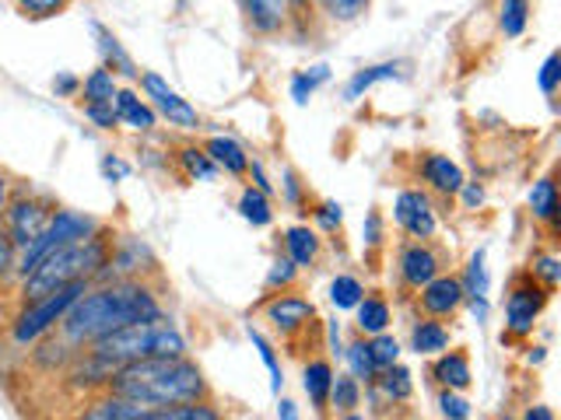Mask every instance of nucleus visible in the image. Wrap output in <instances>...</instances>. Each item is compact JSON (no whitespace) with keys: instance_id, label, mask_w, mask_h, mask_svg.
Segmentation results:
<instances>
[{"instance_id":"47","label":"nucleus","mask_w":561,"mask_h":420,"mask_svg":"<svg viewBox=\"0 0 561 420\" xmlns=\"http://www.w3.org/2000/svg\"><path fill=\"white\" fill-rule=\"evenodd\" d=\"M102 175H105V179L119 183L123 175H130V165H127V162H119L116 154H105V158H102Z\"/></svg>"},{"instance_id":"49","label":"nucleus","mask_w":561,"mask_h":420,"mask_svg":"<svg viewBox=\"0 0 561 420\" xmlns=\"http://www.w3.org/2000/svg\"><path fill=\"white\" fill-rule=\"evenodd\" d=\"M285 197H288V203H295V207L302 203V183H298V175H295L291 168L285 172Z\"/></svg>"},{"instance_id":"43","label":"nucleus","mask_w":561,"mask_h":420,"mask_svg":"<svg viewBox=\"0 0 561 420\" xmlns=\"http://www.w3.org/2000/svg\"><path fill=\"white\" fill-rule=\"evenodd\" d=\"M438 407H443L446 420H467L470 417V402L460 393H453V389H443V396H438Z\"/></svg>"},{"instance_id":"40","label":"nucleus","mask_w":561,"mask_h":420,"mask_svg":"<svg viewBox=\"0 0 561 420\" xmlns=\"http://www.w3.org/2000/svg\"><path fill=\"white\" fill-rule=\"evenodd\" d=\"M295 273H298V267H295V262L291 259H277L274 262V267H271V273H267V284H263V288H267V291H288L291 284H295Z\"/></svg>"},{"instance_id":"15","label":"nucleus","mask_w":561,"mask_h":420,"mask_svg":"<svg viewBox=\"0 0 561 420\" xmlns=\"http://www.w3.org/2000/svg\"><path fill=\"white\" fill-rule=\"evenodd\" d=\"M95 28V39H99V52H102V67L105 70H113V74H123V78H130V81H137L140 78V70L134 67V60L127 57V49L119 46V39L116 35L105 28V25H92Z\"/></svg>"},{"instance_id":"54","label":"nucleus","mask_w":561,"mask_h":420,"mask_svg":"<svg viewBox=\"0 0 561 420\" xmlns=\"http://www.w3.org/2000/svg\"><path fill=\"white\" fill-rule=\"evenodd\" d=\"M526 420H554V413L548 407H530V413H526Z\"/></svg>"},{"instance_id":"31","label":"nucleus","mask_w":561,"mask_h":420,"mask_svg":"<svg viewBox=\"0 0 561 420\" xmlns=\"http://www.w3.org/2000/svg\"><path fill=\"white\" fill-rule=\"evenodd\" d=\"M382 385V393L390 396L393 402H403V399H411L414 393V382H411V372L408 368H400V364H390V368H382V378H376Z\"/></svg>"},{"instance_id":"51","label":"nucleus","mask_w":561,"mask_h":420,"mask_svg":"<svg viewBox=\"0 0 561 420\" xmlns=\"http://www.w3.org/2000/svg\"><path fill=\"white\" fill-rule=\"evenodd\" d=\"M382 232H379V214H368V221H365V238L373 242V245H379L382 238H379Z\"/></svg>"},{"instance_id":"53","label":"nucleus","mask_w":561,"mask_h":420,"mask_svg":"<svg viewBox=\"0 0 561 420\" xmlns=\"http://www.w3.org/2000/svg\"><path fill=\"white\" fill-rule=\"evenodd\" d=\"M253 179H256V189L260 192H271V183H267V175H263L260 162H253Z\"/></svg>"},{"instance_id":"30","label":"nucleus","mask_w":561,"mask_h":420,"mask_svg":"<svg viewBox=\"0 0 561 420\" xmlns=\"http://www.w3.org/2000/svg\"><path fill=\"white\" fill-rule=\"evenodd\" d=\"M526 22H530V0H502V14H499V28L508 39L523 35Z\"/></svg>"},{"instance_id":"25","label":"nucleus","mask_w":561,"mask_h":420,"mask_svg":"<svg viewBox=\"0 0 561 420\" xmlns=\"http://www.w3.org/2000/svg\"><path fill=\"white\" fill-rule=\"evenodd\" d=\"M411 347L417 350V354H438V350L449 347V329L443 323H435V319L417 323L414 332H411Z\"/></svg>"},{"instance_id":"6","label":"nucleus","mask_w":561,"mask_h":420,"mask_svg":"<svg viewBox=\"0 0 561 420\" xmlns=\"http://www.w3.org/2000/svg\"><path fill=\"white\" fill-rule=\"evenodd\" d=\"M53 210L46 200H32V197H18V200H11L8 203V210H4V232H8V238H11V245L18 253H25L28 245L39 238L46 228H49V221H53Z\"/></svg>"},{"instance_id":"18","label":"nucleus","mask_w":561,"mask_h":420,"mask_svg":"<svg viewBox=\"0 0 561 420\" xmlns=\"http://www.w3.org/2000/svg\"><path fill=\"white\" fill-rule=\"evenodd\" d=\"M113 105H116L119 122H127V127H134V130H140V133L154 130V113H151V105H145L134 92H116Z\"/></svg>"},{"instance_id":"55","label":"nucleus","mask_w":561,"mask_h":420,"mask_svg":"<svg viewBox=\"0 0 561 420\" xmlns=\"http://www.w3.org/2000/svg\"><path fill=\"white\" fill-rule=\"evenodd\" d=\"M8 189H11V183H8V175L0 172V210L8 207Z\"/></svg>"},{"instance_id":"5","label":"nucleus","mask_w":561,"mask_h":420,"mask_svg":"<svg viewBox=\"0 0 561 420\" xmlns=\"http://www.w3.org/2000/svg\"><path fill=\"white\" fill-rule=\"evenodd\" d=\"M95 228H99L95 218L81 214V210H57L46 232H43L39 238H35L25 253H18V259H14V273L25 280L46 256H53L57 249H64V245L78 242V238H88V235L95 232Z\"/></svg>"},{"instance_id":"36","label":"nucleus","mask_w":561,"mask_h":420,"mask_svg":"<svg viewBox=\"0 0 561 420\" xmlns=\"http://www.w3.org/2000/svg\"><path fill=\"white\" fill-rule=\"evenodd\" d=\"M14 8L22 11L32 22H46V18H57L70 8V0H14Z\"/></svg>"},{"instance_id":"33","label":"nucleus","mask_w":561,"mask_h":420,"mask_svg":"<svg viewBox=\"0 0 561 420\" xmlns=\"http://www.w3.org/2000/svg\"><path fill=\"white\" fill-rule=\"evenodd\" d=\"M180 165L186 168L190 179H201V183H210L218 175V165L204 154V148H183L180 151Z\"/></svg>"},{"instance_id":"21","label":"nucleus","mask_w":561,"mask_h":420,"mask_svg":"<svg viewBox=\"0 0 561 420\" xmlns=\"http://www.w3.org/2000/svg\"><path fill=\"white\" fill-rule=\"evenodd\" d=\"M330 382H333V368H330V361L327 358H312L309 364H306V393H309V399H312V407L316 410H323L327 407V399H330Z\"/></svg>"},{"instance_id":"19","label":"nucleus","mask_w":561,"mask_h":420,"mask_svg":"<svg viewBox=\"0 0 561 420\" xmlns=\"http://www.w3.org/2000/svg\"><path fill=\"white\" fill-rule=\"evenodd\" d=\"M530 214L543 224H551V232L558 228V186L554 175H543V179L530 189Z\"/></svg>"},{"instance_id":"14","label":"nucleus","mask_w":561,"mask_h":420,"mask_svg":"<svg viewBox=\"0 0 561 420\" xmlns=\"http://www.w3.org/2000/svg\"><path fill=\"white\" fill-rule=\"evenodd\" d=\"M421 175H425V183L435 192H443V197H453V192H460V186H463L460 165H453L449 158H443V154H425V158H421Z\"/></svg>"},{"instance_id":"9","label":"nucleus","mask_w":561,"mask_h":420,"mask_svg":"<svg viewBox=\"0 0 561 420\" xmlns=\"http://www.w3.org/2000/svg\"><path fill=\"white\" fill-rule=\"evenodd\" d=\"M140 88H145L148 92V98L154 102V109L162 113L172 127H183V130H197L201 127V116H197V109H193V105L186 102V98H180L172 92V88L158 78V74H140Z\"/></svg>"},{"instance_id":"52","label":"nucleus","mask_w":561,"mask_h":420,"mask_svg":"<svg viewBox=\"0 0 561 420\" xmlns=\"http://www.w3.org/2000/svg\"><path fill=\"white\" fill-rule=\"evenodd\" d=\"M277 417H280V420H298V410H295V402H291V399H280V407H277Z\"/></svg>"},{"instance_id":"20","label":"nucleus","mask_w":561,"mask_h":420,"mask_svg":"<svg viewBox=\"0 0 561 420\" xmlns=\"http://www.w3.org/2000/svg\"><path fill=\"white\" fill-rule=\"evenodd\" d=\"M435 378L443 382L446 389L463 393L467 385H470V361H467L463 350H453V354L438 358V364H435Z\"/></svg>"},{"instance_id":"37","label":"nucleus","mask_w":561,"mask_h":420,"mask_svg":"<svg viewBox=\"0 0 561 420\" xmlns=\"http://www.w3.org/2000/svg\"><path fill=\"white\" fill-rule=\"evenodd\" d=\"M330 78V70L320 63V67H312L309 74H295L291 78V98L298 102V105H306L309 102V95L316 92V84H323Z\"/></svg>"},{"instance_id":"1","label":"nucleus","mask_w":561,"mask_h":420,"mask_svg":"<svg viewBox=\"0 0 561 420\" xmlns=\"http://www.w3.org/2000/svg\"><path fill=\"white\" fill-rule=\"evenodd\" d=\"M148 319H162V305H158L145 280H113V284L95 291L88 288L78 298L75 308L60 319V340L67 347H92L95 340L110 337L123 326Z\"/></svg>"},{"instance_id":"16","label":"nucleus","mask_w":561,"mask_h":420,"mask_svg":"<svg viewBox=\"0 0 561 420\" xmlns=\"http://www.w3.org/2000/svg\"><path fill=\"white\" fill-rule=\"evenodd\" d=\"M204 154L218 168H225L228 175H245V172H250V154H245L236 144V140H228V137H210L207 144H204Z\"/></svg>"},{"instance_id":"23","label":"nucleus","mask_w":561,"mask_h":420,"mask_svg":"<svg viewBox=\"0 0 561 420\" xmlns=\"http://www.w3.org/2000/svg\"><path fill=\"white\" fill-rule=\"evenodd\" d=\"M137 420H221V413L210 402H183V407H158L145 410Z\"/></svg>"},{"instance_id":"27","label":"nucleus","mask_w":561,"mask_h":420,"mask_svg":"<svg viewBox=\"0 0 561 420\" xmlns=\"http://www.w3.org/2000/svg\"><path fill=\"white\" fill-rule=\"evenodd\" d=\"M81 95H84V105L113 102V98H116V78H113V70L95 67L92 74H88V78L81 81Z\"/></svg>"},{"instance_id":"13","label":"nucleus","mask_w":561,"mask_h":420,"mask_svg":"<svg viewBox=\"0 0 561 420\" xmlns=\"http://www.w3.org/2000/svg\"><path fill=\"white\" fill-rule=\"evenodd\" d=\"M242 8L256 35H277L288 28V0H242Z\"/></svg>"},{"instance_id":"48","label":"nucleus","mask_w":561,"mask_h":420,"mask_svg":"<svg viewBox=\"0 0 561 420\" xmlns=\"http://www.w3.org/2000/svg\"><path fill=\"white\" fill-rule=\"evenodd\" d=\"M53 92L64 95V98H70V95H78V92H81V81H78L75 74H57V78H53Z\"/></svg>"},{"instance_id":"57","label":"nucleus","mask_w":561,"mask_h":420,"mask_svg":"<svg viewBox=\"0 0 561 420\" xmlns=\"http://www.w3.org/2000/svg\"><path fill=\"white\" fill-rule=\"evenodd\" d=\"M4 280H8V273H0V288H4Z\"/></svg>"},{"instance_id":"46","label":"nucleus","mask_w":561,"mask_h":420,"mask_svg":"<svg viewBox=\"0 0 561 420\" xmlns=\"http://www.w3.org/2000/svg\"><path fill=\"white\" fill-rule=\"evenodd\" d=\"M316 221H320L327 232H333V228H341V203H320V210H316Z\"/></svg>"},{"instance_id":"29","label":"nucleus","mask_w":561,"mask_h":420,"mask_svg":"<svg viewBox=\"0 0 561 420\" xmlns=\"http://www.w3.org/2000/svg\"><path fill=\"white\" fill-rule=\"evenodd\" d=\"M344 358L351 364V378H355V382H376L379 368H376L373 354H368V340H351V347L344 350Z\"/></svg>"},{"instance_id":"2","label":"nucleus","mask_w":561,"mask_h":420,"mask_svg":"<svg viewBox=\"0 0 561 420\" xmlns=\"http://www.w3.org/2000/svg\"><path fill=\"white\" fill-rule=\"evenodd\" d=\"M113 396L134 399L140 407L158 410V407H183V402H204L207 399V382L201 368L186 358H145L130 361L113 372L105 382Z\"/></svg>"},{"instance_id":"50","label":"nucleus","mask_w":561,"mask_h":420,"mask_svg":"<svg viewBox=\"0 0 561 420\" xmlns=\"http://www.w3.org/2000/svg\"><path fill=\"white\" fill-rule=\"evenodd\" d=\"M460 189H463V203H467V207H481V200H484V189H481L478 183H463Z\"/></svg>"},{"instance_id":"3","label":"nucleus","mask_w":561,"mask_h":420,"mask_svg":"<svg viewBox=\"0 0 561 420\" xmlns=\"http://www.w3.org/2000/svg\"><path fill=\"white\" fill-rule=\"evenodd\" d=\"M110 256H113V238L110 232L95 228L88 238H78L53 256H46L39 267L22 280V298L25 302H35V298H46L53 291L75 284V280H95L105 270Z\"/></svg>"},{"instance_id":"26","label":"nucleus","mask_w":561,"mask_h":420,"mask_svg":"<svg viewBox=\"0 0 561 420\" xmlns=\"http://www.w3.org/2000/svg\"><path fill=\"white\" fill-rule=\"evenodd\" d=\"M239 214L250 221L253 228H267L274 221V210H271L267 192H260L256 186H245L242 189V200H239Z\"/></svg>"},{"instance_id":"42","label":"nucleus","mask_w":561,"mask_h":420,"mask_svg":"<svg viewBox=\"0 0 561 420\" xmlns=\"http://www.w3.org/2000/svg\"><path fill=\"white\" fill-rule=\"evenodd\" d=\"M530 273L540 277V280H543V288H548V291H554V284L561 280L558 256H537V259H534V267H530Z\"/></svg>"},{"instance_id":"10","label":"nucleus","mask_w":561,"mask_h":420,"mask_svg":"<svg viewBox=\"0 0 561 420\" xmlns=\"http://www.w3.org/2000/svg\"><path fill=\"white\" fill-rule=\"evenodd\" d=\"M393 214L400 221V228L408 235H414L417 242H425L435 235V214H432V203L421 189H403L397 197V207Z\"/></svg>"},{"instance_id":"4","label":"nucleus","mask_w":561,"mask_h":420,"mask_svg":"<svg viewBox=\"0 0 561 420\" xmlns=\"http://www.w3.org/2000/svg\"><path fill=\"white\" fill-rule=\"evenodd\" d=\"M92 288V280H75V284H67L60 291H53L46 298H35V302H25V308L18 312L14 319V343H35L39 337H46V332L53 326H60L64 315L75 308L78 298Z\"/></svg>"},{"instance_id":"28","label":"nucleus","mask_w":561,"mask_h":420,"mask_svg":"<svg viewBox=\"0 0 561 420\" xmlns=\"http://www.w3.org/2000/svg\"><path fill=\"white\" fill-rule=\"evenodd\" d=\"M390 78H397V63H376V67H365V70H358V74L347 81L344 98H347V102H355V98H362V92H368V88H373V84L390 81Z\"/></svg>"},{"instance_id":"7","label":"nucleus","mask_w":561,"mask_h":420,"mask_svg":"<svg viewBox=\"0 0 561 420\" xmlns=\"http://www.w3.org/2000/svg\"><path fill=\"white\" fill-rule=\"evenodd\" d=\"M551 291L537 284V277H523L519 284L513 288V294H508L505 302V329L508 337H526V332L534 329V319L543 312V305H548Z\"/></svg>"},{"instance_id":"11","label":"nucleus","mask_w":561,"mask_h":420,"mask_svg":"<svg viewBox=\"0 0 561 420\" xmlns=\"http://www.w3.org/2000/svg\"><path fill=\"white\" fill-rule=\"evenodd\" d=\"M438 270H443V259H438V253L432 249L428 242L403 245V253H400V277H403V284H408L411 291L425 288L428 280L438 277Z\"/></svg>"},{"instance_id":"17","label":"nucleus","mask_w":561,"mask_h":420,"mask_svg":"<svg viewBox=\"0 0 561 420\" xmlns=\"http://www.w3.org/2000/svg\"><path fill=\"white\" fill-rule=\"evenodd\" d=\"M148 407H140V402L134 399H123V396H105V399H95L88 402L84 413L78 420H137L140 413H145Z\"/></svg>"},{"instance_id":"22","label":"nucleus","mask_w":561,"mask_h":420,"mask_svg":"<svg viewBox=\"0 0 561 420\" xmlns=\"http://www.w3.org/2000/svg\"><path fill=\"white\" fill-rule=\"evenodd\" d=\"M355 308H358V329L368 332V337H379V332H386V326H390V305H386L379 294L362 298Z\"/></svg>"},{"instance_id":"39","label":"nucleus","mask_w":561,"mask_h":420,"mask_svg":"<svg viewBox=\"0 0 561 420\" xmlns=\"http://www.w3.org/2000/svg\"><path fill=\"white\" fill-rule=\"evenodd\" d=\"M368 354H373L376 368L382 372V368L397 364V358H400V343H397L393 337H386V332H379V337L368 340Z\"/></svg>"},{"instance_id":"44","label":"nucleus","mask_w":561,"mask_h":420,"mask_svg":"<svg viewBox=\"0 0 561 420\" xmlns=\"http://www.w3.org/2000/svg\"><path fill=\"white\" fill-rule=\"evenodd\" d=\"M84 116L95 122L99 130H113L119 116H116V105L113 102H102V105H84Z\"/></svg>"},{"instance_id":"32","label":"nucleus","mask_w":561,"mask_h":420,"mask_svg":"<svg viewBox=\"0 0 561 420\" xmlns=\"http://www.w3.org/2000/svg\"><path fill=\"white\" fill-rule=\"evenodd\" d=\"M365 298V288H362V280L358 277H333V284H330V302L337 305V308H355L358 302Z\"/></svg>"},{"instance_id":"41","label":"nucleus","mask_w":561,"mask_h":420,"mask_svg":"<svg viewBox=\"0 0 561 420\" xmlns=\"http://www.w3.org/2000/svg\"><path fill=\"white\" fill-rule=\"evenodd\" d=\"M250 340H253V343L260 347V358H263V364L271 368V375H274V393H280V382H285V378H280V364H277V354H274L271 340L263 337L260 329H250Z\"/></svg>"},{"instance_id":"24","label":"nucleus","mask_w":561,"mask_h":420,"mask_svg":"<svg viewBox=\"0 0 561 420\" xmlns=\"http://www.w3.org/2000/svg\"><path fill=\"white\" fill-rule=\"evenodd\" d=\"M285 245L295 267H312L316 256H320V238H316V232H309V228H288Z\"/></svg>"},{"instance_id":"34","label":"nucleus","mask_w":561,"mask_h":420,"mask_svg":"<svg viewBox=\"0 0 561 420\" xmlns=\"http://www.w3.org/2000/svg\"><path fill=\"white\" fill-rule=\"evenodd\" d=\"M358 399H362V389H358V382L351 378V375H337V378L330 382V407L351 413V410L358 407Z\"/></svg>"},{"instance_id":"12","label":"nucleus","mask_w":561,"mask_h":420,"mask_svg":"<svg viewBox=\"0 0 561 420\" xmlns=\"http://www.w3.org/2000/svg\"><path fill=\"white\" fill-rule=\"evenodd\" d=\"M463 280L460 277H435V280H428L425 288H421V294H417V302H421V308H425L432 319H443V315H453L456 308L463 305Z\"/></svg>"},{"instance_id":"45","label":"nucleus","mask_w":561,"mask_h":420,"mask_svg":"<svg viewBox=\"0 0 561 420\" xmlns=\"http://www.w3.org/2000/svg\"><path fill=\"white\" fill-rule=\"evenodd\" d=\"M561 57L558 52H551L548 60H543V67H540V92L543 95H554L558 92V78H561Z\"/></svg>"},{"instance_id":"56","label":"nucleus","mask_w":561,"mask_h":420,"mask_svg":"<svg viewBox=\"0 0 561 420\" xmlns=\"http://www.w3.org/2000/svg\"><path fill=\"white\" fill-rule=\"evenodd\" d=\"M347 420H365V417H358V413H347Z\"/></svg>"},{"instance_id":"38","label":"nucleus","mask_w":561,"mask_h":420,"mask_svg":"<svg viewBox=\"0 0 561 420\" xmlns=\"http://www.w3.org/2000/svg\"><path fill=\"white\" fill-rule=\"evenodd\" d=\"M463 294L470 298H488V270H484V249H478L470 256V267H467V284Z\"/></svg>"},{"instance_id":"35","label":"nucleus","mask_w":561,"mask_h":420,"mask_svg":"<svg viewBox=\"0 0 561 420\" xmlns=\"http://www.w3.org/2000/svg\"><path fill=\"white\" fill-rule=\"evenodd\" d=\"M330 14V22H358L373 0H316Z\"/></svg>"},{"instance_id":"58","label":"nucleus","mask_w":561,"mask_h":420,"mask_svg":"<svg viewBox=\"0 0 561 420\" xmlns=\"http://www.w3.org/2000/svg\"><path fill=\"white\" fill-rule=\"evenodd\" d=\"M505 420H508V417H505Z\"/></svg>"},{"instance_id":"8","label":"nucleus","mask_w":561,"mask_h":420,"mask_svg":"<svg viewBox=\"0 0 561 420\" xmlns=\"http://www.w3.org/2000/svg\"><path fill=\"white\" fill-rule=\"evenodd\" d=\"M263 315H267V323L280 332L285 340H295L298 332H309L316 323V308L312 302H306L302 294H291V291H280L274 294L267 305H263Z\"/></svg>"}]
</instances>
